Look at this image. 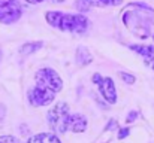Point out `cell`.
Listing matches in <instances>:
<instances>
[{
	"instance_id": "obj_15",
	"label": "cell",
	"mask_w": 154,
	"mask_h": 143,
	"mask_svg": "<svg viewBox=\"0 0 154 143\" xmlns=\"http://www.w3.org/2000/svg\"><path fill=\"white\" fill-rule=\"evenodd\" d=\"M123 0H99V3L103 4V6H117L120 4Z\"/></svg>"
},
{
	"instance_id": "obj_10",
	"label": "cell",
	"mask_w": 154,
	"mask_h": 143,
	"mask_svg": "<svg viewBox=\"0 0 154 143\" xmlns=\"http://www.w3.org/2000/svg\"><path fill=\"white\" fill-rule=\"evenodd\" d=\"M130 49L136 51L147 61H154V46H151V45H148V46H144V45H130Z\"/></svg>"
},
{
	"instance_id": "obj_8",
	"label": "cell",
	"mask_w": 154,
	"mask_h": 143,
	"mask_svg": "<svg viewBox=\"0 0 154 143\" xmlns=\"http://www.w3.org/2000/svg\"><path fill=\"white\" fill-rule=\"evenodd\" d=\"M75 61H76V64L81 66V67L88 66V64L93 61V55L90 54L88 48L78 46V49H76V55H75Z\"/></svg>"
},
{
	"instance_id": "obj_2",
	"label": "cell",
	"mask_w": 154,
	"mask_h": 143,
	"mask_svg": "<svg viewBox=\"0 0 154 143\" xmlns=\"http://www.w3.org/2000/svg\"><path fill=\"white\" fill-rule=\"evenodd\" d=\"M123 22L129 28V31L145 39L151 34V27L154 22V10L145 4L132 3L124 9Z\"/></svg>"
},
{
	"instance_id": "obj_4",
	"label": "cell",
	"mask_w": 154,
	"mask_h": 143,
	"mask_svg": "<svg viewBox=\"0 0 154 143\" xmlns=\"http://www.w3.org/2000/svg\"><path fill=\"white\" fill-rule=\"evenodd\" d=\"M69 106L67 103H58L48 112V124L54 131L64 133L69 128Z\"/></svg>"
},
{
	"instance_id": "obj_16",
	"label": "cell",
	"mask_w": 154,
	"mask_h": 143,
	"mask_svg": "<svg viewBox=\"0 0 154 143\" xmlns=\"http://www.w3.org/2000/svg\"><path fill=\"white\" fill-rule=\"evenodd\" d=\"M129 133H130V131H129V128H121V130L118 131V139L121 140V139L127 137V136H129Z\"/></svg>"
},
{
	"instance_id": "obj_21",
	"label": "cell",
	"mask_w": 154,
	"mask_h": 143,
	"mask_svg": "<svg viewBox=\"0 0 154 143\" xmlns=\"http://www.w3.org/2000/svg\"><path fill=\"white\" fill-rule=\"evenodd\" d=\"M153 69H154V64H153Z\"/></svg>"
},
{
	"instance_id": "obj_12",
	"label": "cell",
	"mask_w": 154,
	"mask_h": 143,
	"mask_svg": "<svg viewBox=\"0 0 154 143\" xmlns=\"http://www.w3.org/2000/svg\"><path fill=\"white\" fill-rule=\"evenodd\" d=\"M94 4H100L99 0H76V3H75L76 9L81 10V12H87V10H90V7L94 6Z\"/></svg>"
},
{
	"instance_id": "obj_11",
	"label": "cell",
	"mask_w": 154,
	"mask_h": 143,
	"mask_svg": "<svg viewBox=\"0 0 154 143\" xmlns=\"http://www.w3.org/2000/svg\"><path fill=\"white\" fill-rule=\"evenodd\" d=\"M42 46H44V42H29V43H24L20 48V54L21 55H30V54L36 52L38 49H41Z\"/></svg>"
},
{
	"instance_id": "obj_19",
	"label": "cell",
	"mask_w": 154,
	"mask_h": 143,
	"mask_svg": "<svg viewBox=\"0 0 154 143\" xmlns=\"http://www.w3.org/2000/svg\"><path fill=\"white\" fill-rule=\"evenodd\" d=\"M27 3H30V4H38V3H42V1H45V0H26Z\"/></svg>"
},
{
	"instance_id": "obj_6",
	"label": "cell",
	"mask_w": 154,
	"mask_h": 143,
	"mask_svg": "<svg viewBox=\"0 0 154 143\" xmlns=\"http://www.w3.org/2000/svg\"><path fill=\"white\" fill-rule=\"evenodd\" d=\"M99 85V90H100V94L103 95V98L114 104L117 101V94H115V85H114V81L111 78H102V81L97 84Z\"/></svg>"
},
{
	"instance_id": "obj_18",
	"label": "cell",
	"mask_w": 154,
	"mask_h": 143,
	"mask_svg": "<svg viewBox=\"0 0 154 143\" xmlns=\"http://www.w3.org/2000/svg\"><path fill=\"white\" fill-rule=\"evenodd\" d=\"M100 81H102V76H100L99 73H94V75H93V82H94V84H99Z\"/></svg>"
},
{
	"instance_id": "obj_5",
	"label": "cell",
	"mask_w": 154,
	"mask_h": 143,
	"mask_svg": "<svg viewBox=\"0 0 154 143\" xmlns=\"http://www.w3.org/2000/svg\"><path fill=\"white\" fill-rule=\"evenodd\" d=\"M23 7L18 0H0V22L12 24L21 18Z\"/></svg>"
},
{
	"instance_id": "obj_9",
	"label": "cell",
	"mask_w": 154,
	"mask_h": 143,
	"mask_svg": "<svg viewBox=\"0 0 154 143\" xmlns=\"http://www.w3.org/2000/svg\"><path fill=\"white\" fill-rule=\"evenodd\" d=\"M27 143H61L60 139L55 136V134H51V133H41V134H36L33 136L32 139H29Z\"/></svg>"
},
{
	"instance_id": "obj_14",
	"label": "cell",
	"mask_w": 154,
	"mask_h": 143,
	"mask_svg": "<svg viewBox=\"0 0 154 143\" xmlns=\"http://www.w3.org/2000/svg\"><path fill=\"white\" fill-rule=\"evenodd\" d=\"M0 143H21L17 137L14 136H2L0 137Z\"/></svg>"
},
{
	"instance_id": "obj_3",
	"label": "cell",
	"mask_w": 154,
	"mask_h": 143,
	"mask_svg": "<svg viewBox=\"0 0 154 143\" xmlns=\"http://www.w3.org/2000/svg\"><path fill=\"white\" fill-rule=\"evenodd\" d=\"M45 18L48 24L69 33H85L88 28V19L84 15H73V13H61V12H47Z\"/></svg>"
},
{
	"instance_id": "obj_7",
	"label": "cell",
	"mask_w": 154,
	"mask_h": 143,
	"mask_svg": "<svg viewBox=\"0 0 154 143\" xmlns=\"http://www.w3.org/2000/svg\"><path fill=\"white\" fill-rule=\"evenodd\" d=\"M69 127L73 133H82L87 130V118L79 115V113L72 115L69 119Z\"/></svg>"
},
{
	"instance_id": "obj_17",
	"label": "cell",
	"mask_w": 154,
	"mask_h": 143,
	"mask_svg": "<svg viewBox=\"0 0 154 143\" xmlns=\"http://www.w3.org/2000/svg\"><path fill=\"white\" fill-rule=\"evenodd\" d=\"M136 116H138V112H130V113L127 115L126 121H127V122H133V121L136 119Z\"/></svg>"
},
{
	"instance_id": "obj_20",
	"label": "cell",
	"mask_w": 154,
	"mask_h": 143,
	"mask_svg": "<svg viewBox=\"0 0 154 143\" xmlns=\"http://www.w3.org/2000/svg\"><path fill=\"white\" fill-rule=\"evenodd\" d=\"M52 3H61V1H64V0H51Z\"/></svg>"
},
{
	"instance_id": "obj_22",
	"label": "cell",
	"mask_w": 154,
	"mask_h": 143,
	"mask_svg": "<svg viewBox=\"0 0 154 143\" xmlns=\"http://www.w3.org/2000/svg\"><path fill=\"white\" fill-rule=\"evenodd\" d=\"M0 57H2V54H0Z\"/></svg>"
},
{
	"instance_id": "obj_1",
	"label": "cell",
	"mask_w": 154,
	"mask_h": 143,
	"mask_svg": "<svg viewBox=\"0 0 154 143\" xmlns=\"http://www.w3.org/2000/svg\"><path fill=\"white\" fill-rule=\"evenodd\" d=\"M36 85L29 93V100L33 106H48L55 98V94L63 88L61 78L52 69H41L35 75Z\"/></svg>"
},
{
	"instance_id": "obj_13",
	"label": "cell",
	"mask_w": 154,
	"mask_h": 143,
	"mask_svg": "<svg viewBox=\"0 0 154 143\" xmlns=\"http://www.w3.org/2000/svg\"><path fill=\"white\" fill-rule=\"evenodd\" d=\"M120 78H121L126 84H133V82L136 81L133 75H129V73H124V72H120Z\"/></svg>"
}]
</instances>
